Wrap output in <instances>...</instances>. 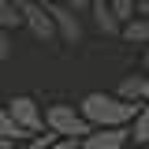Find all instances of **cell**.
I'll list each match as a JSON object with an SVG mask.
<instances>
[{"instance_id": "obj_8", "label": "cell", "mask_w": 149, "mask_h": 149, "mask_svg": "<svg viewBox=\"0 0 149 149\" xmlns=\"http://www.w3.org/2000/svg\"><path fill=\"white\" fill-rule=\"evenodd\" d=\"M127 130H130V138H134V146H146L149 142V101L134 112V119H130Z\"/></svg>"}, {"instance_id": "obj_21", "label": "cell", "mask_w": 149, "mask_h": 149, "mask_svg": "<svg viewBox=\"0 0 149 149\" xmlns=\"http://www.w3.org/2000/svg\"><path fill=\"white\" fill-rule=\"evenodd\" d=\"M41 4H56V0H41Z\"/></svg>"}, {"instance_id": "obj_15", "label": "cell", "mask_w": 149, "mask_h": 149, "mask_svg": "<svg viewBox=\"0 0 149 149\" xmlns=\"http://www.w3.org/2000/svg\"><path fill=\"white\" fill-rule=\"evenodd\" d=\"M71 11H90V0H63Z\"/></svg>"}, {"instance_id": "obj_10", "label": "cell", "mask_w": 149, "mask_h": 149, "mask_svg": "<svg viewBox=\"0 0 149 149\" xmlns=\"http://www.w3.org/2000/svg\"><path fill=\"white\" fill-rule=\"evenodd\" d=\"M142 90H146V74H130L119 82V93L116 97H123V101H142Z\"/></svg>"}, {"instance_id": "obj_16", "label": "cell", "mask_w": 149, "mask_h": 149, "mask_svg": "<svg viewBox=\"0 0 149 149\" xmlns=\"http://www.w3.org/2000/svg\"><path fill=\"white\" fill-rule=\"evenodd\" d=\"M49 142H52V134H41V138H34V142H30V146H26V149H45V146H49Z\"/></svg>"}, {"instance_id": "obj_11", "label": "cell", "mask_w": 149, "mask_h": 149, "mask_svg": "<svg viewBox=\"0 0 149 149\" xmlns=\"http://www.w3.org/2000/svg\"><path fill=\"white\" fill-rule=\"evenodd\" d=\"M0 26H4V30H11V26H22L19 0H0Z\"/></svg>"}, {"instance_id": "obj_7", "label": "cell", "mask_w": 149, "mask_h": 149, "mask_svg": "<svg viewBox=\"0 0 149 149\" xmlns=\"http://www.w3.org/2000/svg\"><path fill=\"white\" fill-rule=\"evenodd\" d=\"M90 11H93V22H97V30L101 34H119L123 30V22L116 19V11H112V4L108 0H90Z\"/></svg>"}, {"instance_id": "obj_6", "label": "cell", "mask_w": 149, "mask_h": 149, "mask_svg": "<svg viewBox=\"0 0 149 149\" xmlns=\"http://www.w3.org/2000/svg\"><path fill=\"white\" fill-rule=\"evenodd\" d=\"M127 138H130L127 127H101V130H90L74 149H123Z\"/></svg>"}, {"instance_id": "obj_12", "label": "cell", "mask_w": 149, "mask_h": 149, "mask_svg": "<svg viewBox=\"0 0 149 149\" xmlns=\"http://www.w3.org/2000/svg\"><path fill=\"white\" fill-rule=\"evenodd\" d=\"M0 138H26V130L19 127L15 119H11L8 104H0Z\"/></svg>"}, {"instance_id": "obj_4", "label": "cell", "mask_w": 149, "mask_h": 149, "mask_svg": "<svg viewBox=\"0 0 149 149\" xmlns=\"http://www.w3.org/2000/svg\"><path fill=\"white\" fill-rule=\"evenodd\" d=\"M45 11L52 15V26H56V37H60V41L74 45V41L82 37V22H78V11H71L63 0H56V4H45Z\"/></svg>"}, {"instance_id": "obj_22", "label": "cell", "mask_w": 149, "mask_h": 149, "mask_svg": "<svg viewBox=\"0 0 149 149\" xmlns=\"http://www.w3.org/2000/svg\"><path fill=\"white\" fill-rule=\"evenodd\" d=\"M134 149H149V146H134Z\"/></svg>"}, {"instance_id": "obj_3", "label": "cell", "mask_w": 149, "mask_h": 149, "mask_svg": "<svg viewBox=\"0 0 149 149\" xmlns=\"http://www.w3.org/2000/svg\"><path fill=\"white\" fill-rule=\"evenodd\" d=\"M19 11H22V26L37 37V41H56V26H52V15L45 11L41 0H19Z\"/></svg>"}, {"instance_id": "obj_19", "label": "cell", "mask_w": 149, "mask_h": 149, "mask_svg": "<svg viewBox=\"0 0 149 149\" xmlns=\"http://www.w3.org/2000/svg\"><path fill=\"white\" fill-rule=\"evenodd\" d=\"M0 149H11V138H0Z\"/></svg>"}, {"instance_id": "obj_1", "label": "cell", "mask_w": 149, "mask_h": 149, "mask_svg": "<svg viewBox=\"0 0 149 149\" xmlns=\"http://www.w3.org/2000/svg\"><path fill=\"white\" fill-rule=\"evenodd\" d=\"M78 112L90 127H127L138 108H134V101H123L116 93H86Z\"/></svg>"}, {"instance_id": "obj_2", "label": "cell", "mask_w": 149, "mask_h": 149, "mask_svg": "<svg viewBox=\"0 0 149 149\" xmlns=\"http://www.w3.org/2000/svg\"><path fill=\"white\" fill-rule=\"evenodd\" d=\"M45 127L52 130V134H63V138H86L93 130L82 119V112H74L71 104H52V108L45 112Z\"/></svg>"}, {"instance_id": "obj_9", "label": "cell", "mask_w": 149, "mask_h": 149, "mask_svg": "<svg viewBox=\"0 0 149 149\" xmlns=\"http://www.w3.org/2000/svg\"><path fill=\"white\" fill-rule=\"evenodd\" d=\"M119 34L127 41H138V45H149V19H127Z\"/></svg>"}, {"instance_id": "obj_18", "label": "cell", "mask_w": 149, "mask_h": 149, "mask_svg": "<svg viewBox=\"0 0 149 149\" xmlns=\"http://www.w3.org/2000/svg\"><path fill=\"white\" fill-rule=\"evenodd\" d=\"M142 101H149V74H146V90H142Z\"/></svg>"}, {"instance_id": "obj_20", "label": "cell", "mask_w": 149, "mask_h": 149, "mask_svg": "<svg viewBox=\"0 0 149 149\" xmlns=\"http://www.w3.org/2000/svg\"><path fill=\"white\" fill-rule=\"evenodd\" d=\"M146 71H149V52H146Z\"/></svg>"}, {"instance_id": "obj_13", "label": "cell", "mask_w": 149, "mask_h": 149, "mask_svg": "<svg viewBox=\"0 0 149 149\" xmlns=\"http://www.w3.org/2000/svg\"><path fill=\"white\" fill-rule=\"evenodd\" d=\"M112 11H116V19L119 22H127V19H134V11H138V0H108Z\"/></svg>"}, {"instance_id": "obj_17", "label": "cell", "mask_w": 149, "mask_h": 149, "mask_svg": "<svg viewBox=\"0 0 149 149\" xmlns=\"http://www.w3.org/2000/svg\"><path fill=\"white\" fill-rule=\"evenodd\" d=\"M45 149H74V138H63V142H49Z\"/></svg>"}, {"instance_id": "obj_14", "label": "cell", "mask_w": 149, "mask_h": 149, "mask_svg": "<svg viewBox=\"0 0 149 149\" xmlns=\"http://www.w3.org/2000/svg\"><path fill=\"white\" fill-rule=\"evenodd\" d=\"M11 56V41H8V30L0 26V60H8Z\"/></svg>"}, {"instance_id": "obj_5", "label": "cell", "mask_w": 149, "mask_h": 149, "mask_svg": "<svg viewBox=\"0 0 149 149\" xmlns=\"http://www.w3.org/2000/svg\"><path fill=\"white\" fill-rule=\"evenodd\" d=\"M8 112H11V119H15L26 134L45 130V116H41V108H37L34 97H11V101H8Z\"/></svg>"}]
</instances>
